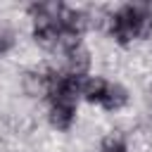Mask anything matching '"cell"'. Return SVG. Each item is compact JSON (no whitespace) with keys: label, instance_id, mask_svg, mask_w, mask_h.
<instances>
[{"label":"cell","instance_id":"obj_3","mask_svg":"<svg viewBox=\"0 0 152 152\" xmlns=\"http://www.w3.org/2000/svg\"><path fill=\"white\" fill-rule=\"evenodd\" d=\"M74 116H76V102H64V100L50 102V124L57 131H69Z\"/></svg>","mask_w":152,"mask_h":152},{"label":"cell","instance_id":"obj_4","mask_svg":"<svg viewBox=\"0 0 152 152\" xmlns=\"http://www.w3.org/2000/svg\"><path fill=\"white\" fill-rule=\"evenodd\" d=\"M88 69H90V52L83 45H76L74 50L66 52V74L83 78L88 74Z\"/></svg>","mask_w":152,"mask_h":152},{"label":"cell","instance_id":"obj_7","mask_svg":"<svg viewBox=\"0 0 152 152\" xmlns=\"http://www.w3.org/2000/svg\"><path fill=\"white\" fill-rule=\"evenodd\" d=\"M12 45H14V31L5 19H0V55L10 52Z\"/></svg>","mask_w":152,"mask_h":152},{"label":"cell","instance_id":"obj_6","mask_svg":"<svg viewBox=\"0 0 152 152\" xmlns=\"http://www.w3.org/2000/svg\"><path fill=\"white\" fill-rule=\"evenodd\" d=\"M107 83H109V81H104V78H100V76L86 78V81H83V88H81V95H83L88 102H93V104H100V102H102V97H104Z\"/></svg>","mask_w":152,"mask_h":152},{"label":"cell","instance_id":"obj_5","mask_svg":"<svg viewBox=\"0 0 152 152\" xmlns=\"http://www.w3.org/2000/svg\"><path fill=\"white\" fill-rule=\"evenodd\" d=\"M126 102H128V90H126L124 86H119V83H107V90H104V97H102L100 104H102L107 112H116V109H121Z\"/></svg>","mask_w":152,"mask_h":152},{"label":"cell","instance_id":"obj_1","mask_svg":"<svg viewBox=\"0 0 152 152\" xmlns=\"http://www.w3.org/2000/svg\"><path fill=\"white\" fill-rule=\"evenodd\" d=\"M109 33L119 45H128L133 38H147L152 33V7L145 2L124 5L109 19Z\"/></svg>","mask_w":152,"mask_h":152},{"label":"cell","instance_id":"obj_8","mask_svg":"<svg viewBox=\"0 0 152 152\" xmlns=\"http://www.w3.org/2000/svg\"><path fill=\"white\" fill-rule=\"evenodd\" d=\"M100 152H126V140L121 135H107L100 145Z\"/></svg>","mask_w":152,"mask_h":152},{"label":"cell","instance_id":"obj_2","mask_svg":"<svg viewBox=\"0 0 152 152\" xmlns=\"http://www.w3.org/2000/svg\"><path fill=\"white\" fill-rule=\"evenodd\" d=\"M52 74H55V71H28V74H24V78H21L24 93L31 95V97L50 95V88H52Z\"/></svg>","mask_w":152,"mask_h":152}]
</instances>
